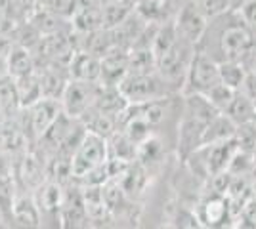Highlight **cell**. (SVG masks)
<instances>
[{"label": "cell", "mask_w": 256, "mask_h": 229, "mask_svg": "<svg viewBox=\"0 0 256 229\" xmlns=\"http://www.w3.org/2000/svg\"><path fill=\"white\" fill-rule=\"evenodd\" d=\"M118 90L122 92V96L130 105L168 98V84L157 73H148V75L128 73L124 80L118 84Z\"/></svg>", "instance_id": "obj_1"}, {"label": "cell", "mask_w": 256, "mask_h": 229, "mask_svg": "<svg viewBox=\"0 0 256 229\" xmlns=\"http://www.w3.org/2000/svg\"><path fill=\"white\" fill-rule=\"evenodd\" d=\"M109 161V147H107V140L96 134H86L82 143L76 147L71 159V166H73V180H80L84 178L88 172L96 170L98 166L106 164Z\"/></svg>", "instance_id": "obj_2"}, {"label": "cell", "mask_w": 256, "mask_h": 229, "mask_svg": "<svg viewBox=\"0 0 256 229\" xmlns=\"http://www.w3.org/2000/svg\"><path fill=\"white\" fill-rule=\"evenodd\" d=\"M254 44H256V38L254 34H252V31L237 15V21L232 23L230 27H226L224 31H222V34H220V50L224 54L222 61L243 63L246 55L250 54V50L254 48Z\"/></svg>", "instance_id": "obj_3"}, {"label": "cell", "mask_w": 256, "mask_h": 229, "mask_svg": "<svg viewBox=\"0 0 256 229\" xmlns=\"http://www.w3.org/2000/svg\"><path fill=\"white\" fill-rule=\"evenodd\" d=\"M193 54H195V50H193L192 44L184 42L180 38L166 54L160 55L159 59H157V75H159L168 86H170V84H176L180 78L188 76Z\"/></svg>", "instance_id": "obj_4"}, {"label": "cell", "mask_w": 256, "mask_h": 229, "mask_svg": "<svg viewBox=\"0 0 256 229\" xmlns=\"http://www.w3.org/2000/svg\"><path fill=\"white\" fill-rule=\"evenodd\" d=\"M65 186L46 180L42 186L34 191V203L40 212V226L54 224L56 228H64L62 224V210H64Z\"/></svg>", "instance_id": "obj_5"}, {"label": "cell", "mask_w": 256, "mask_h": 229, "mask_svg": "<svg viewBox=\"0 0 256 229\" xmlns=\"http://www.w3.org/2000/svg\"><path fill=\"white\" fill-rule=\"evenodd\" d=\"M98 82H80V80H69L62 96V109L67 117L80 120L86 115V111L94 107L96 99Z\"/></svg>", "instance_id": "obj_6"}, {"label": "cell", "mask_w": 256, "mask_h": 229, "mask_svg": "<svg viewBox=\"0 0 256 229\" xmlns=\"http://www.w3.org/2000/svg\"><path fill=\"white\" fill-rule=\"evenodd\" d=\"M64 113L62 109V101L58 99H40L36 101L32 107L25 109L27 115V124H29V134H31L32 142H38L46 132L50 130L58 117Z\"/></svg>", "instance_id": "obj_7"}, {"label": "cell", "mask_w": 256, "mask_h": 229, "mask_svg": "<svg viewBox=\"0 0 256 229\" xmlns=\"http://www.w3.org/2000/svg\"><path fill=\"white\" fill-rule=\"evenodd\" d=\"M188 80L192 84L193 92L206 94L210 88L220 82L218 61H214L206 52H195L188 71Z\"/></svg>", "instance_id": "obj_8"}, {"label": "cell", "mask_w": 256, "mask_h": 229, "mask_svg": "<svg viewBox=\"0 0 256 229\" xmlns=\"http://www.w3.org/2000/svg\"><path fill=\"white\" fill-rule=\"evenodd\" d=\"M206 27H208V19L199 11V8L193 2H188L178 11L176 29H178V34H180V38L184 42L197 46L204 36V33H206Z\"/></svg>", "instance_id": "obj_9"}, {"label": "cell", "mask_w": 256, "mask_h": 229, "mask_svg": "<svg viewBox=\"0 0 256 229\" xmlns=\"http://www.w3.org/2000/svg\"><path fill=\"white\" fill-rule=\"evenodd\" d=\"M197 218L203 224L204 229H224L228 224H237L232 222L230 214V205H228V197L226 195H210L201 203V208L197 212Z\"/></svg>", "instance_id": "obj_10"}, {"label": "cell", "mask_w": 256, "mask_h": 229, "mask_svg": "<svg viewBox=\"0 0 256 229\" xmlns=\"http://www.w3.org/2000/svg\"><path fill=\"white\" fill-rule=\"evenodd\" d=\"M29 136L23 132L18 119H4L0 124V149L8 157H22L29 151Z\"/></svg>", "instance_id": "obj_11"}, {"label": "cell", "mask_w": 256, "mask_h": 229, "mask_svg": "<svg viewBox=\"0 0 256 229\" xmlns=\"http://www.w3.org/2000/svg\"><path fill=\"white\" fill-rule=\"evenodd\" d=\"M18 174L25 187H29L32 191H36L48 180L46 176V159L40 157L38 151H29L20 157L18 163Z\"/></svg>", "instance_id": "obj_12"}, {"label": "cell", "mask_w": 256, "mask_h": 229, "mask_svg": "<svg viewBox=\"0 0 256 229\" xmlns=\"http://www.w3.org/2000/svg\"><path fill=\"white\" fill-rule=\"evenodd\" d=\"M71 31L78 34H88L104 29V13L102 4L96 0H80L75 15L71 19Z\"/></svg>", "instance_id": "obj_13"}, {"label": "cell", "mask_w": 256, "mask_h": 229, "mask_svg": "<svg viewBox=\"0 0 256 229\" xmlns=\"http://www.w3.org/2000/svg\"><path fill=\"white\" fill-rule=\"evenodd\" d=\"M88 220V212L82 199V189L78 186L65 191L64 210H62V224L65 229H82Z\"/></svg>", "instance_id": "obj_14"}, {"label": "cell", "mask_w": 256, "mask_h": 229, "mask_svg": "<svg viewBox=\"0 0 256 229\" xmlns=\"http://www.w3.org/2000/svg\"><path fill=\"white\" fill-rule=\"evenodd\" d=\"M128 75V52L120 48H113L109 54L102 57V75L100 84L104 86H118Z\"/></svg>", "instance_id": "obj_15"}, {"label": "cell", "mask_w": 256, "mask_h": 229, "mask_svg": "<svg viewBox=\"0 0 256 229\" xmlns=\"http://www.w3.org/2000/svg\"><path fill=\"white\" fill-rule=\"evenodd\" d=\"M38 80H40V90H42L44 99H62L65 88L69 84V71L65 67L58 65H44L36 67Z\"/></svg>", "instance_id": "obj_16"}, {"label": "cell", "mask_w": 256, "mask_h": 229, "mask_svg": "<svg viewBox=\"0 0 256 229\" xmlns=\"http://www.w3.org/2000/svg\"><path fill=\"white\" fill-rule=\"evenodd\" d=\"M69 78L80 82H100L102 75V59L88 52H75L69 61Z\"/></svg>", "instance_id": "obj_17"}, {"label": "cell", "mask_w": 256, "mask_h": 229, "mask_svg": "<svg viewBox=\"0 0 256 229\" xmlns=\"http://www.w3.org/2000/svg\"><path fill=\"white\" fill-rule=\"evenodd\" d=\"M128 105L130 103L122 96V92L118 90V86H104V84L98 82L96 99H94V107L98 111H102V113L111 115L117 120H120V117L126 111Z\"/></svg>", "instance_id": "obj_18"}, {"label": "cell", "mask_w": 256, "mask_h": 229, "mask_svg": "<svg viewBox=\"0 0 256 229\" xmlns=\"http://www.w3.org/2000/svg\"><path fill=\"white\" fill-rule=\"evenodd\" d=\"M203 130L204 124L190 119V117L182 120L180 132H178V151L182 153L184 159H190L197 149H201Z\"/></svg>", "instance_id": "obj_19"}, {"label": "cell", "mask_w": 256, "mask_h": 229, "mask_svg": "<svg viewBox=\"0 0 256 229\" xmlns=\"http://www.w3.org/2000/svg\"><path fill=\"white\" fill-rule=\"evenodd\" d=\"M12 218L27 229L40 228V212L32 197L16 195L12 199Z\"/></svg>", "instance_id": "obj_20"}, {"label": "cell", "mask_w": 256, "mask_h": 229, "mask_svg": "<svg viewBox=\"0 0 256 229\" xmlns=\"http://www.w3.org/2000/svg\"><path fill=\"white\" fill-rule=\"evenodd\" d=\"M235 130L237 124L230 117H226L224 113L218 115L214 120H210L203 130V138H201V147L206 145H216V143L230 142L235 138Z\"/></svg>", "instance_id": "obj_21"}, {"label": "cell", "mask_w": 256, "mask_h": 229, "mask_svg": "<svg viewBox=\"0 0 256 229\" xmlns=\"http://www.w3.org/2000/svg\"><path fill=\"white\" fill-rule=\"evenodd\" d=\"M218 115H222V113L214 107L204 94L192 92V94L186 98V117H190V119L197 120V122H201V124L206 126V124H208L210 120L216 119Z\"/></svg>", "instance_id": "obj_22"}, {"label": "cell", "mask_w": 256, "mask_h": 229, "mask_svg": "<svg viewBox=\"0 0 256 229\" xmlns=\"http://www.w3.org/2000/svg\"><path fill=\"white\" fill-rule=\"evenodd\" d=\"M6 63H8V75L12 78H22L36 71V61L31 50L23 48V46H14L12 52L6 55Z\"/></svg>", "instance_id": "obj_23"}, {"label": "cell", "mask_w": 256, "mask_h": 229, "mask_svg": "<svg viewBox=\"0 0 256 229\" xmlns=\"http://www.w3.org/2000/svg\"><path fill=\"white\" fill-rule=\"evenodd\" d=\"M80 122L84 124V128L90 134H96L109 140L115 132L118 130V120L111 115H106L102 111H98L96 107H92L90 111H86V115L80 119Z\"/></svg>", "instance_id": "obj_24"}, {"label": "cell", "mask_w": 256, "mask_h": 229, "mask_svg": "<svg viewBox=\"0 0 256 229\" xmlns=\"http://www.w3.org/2000/svg\"><path fill=\"white\" fill-rule=\"evenodd\" d=\"M166 105L168 101L166 99H160V101H150V103H136V105H128L126 111L122 113V119L128 117H134V119L146 120L151 126H157L160 120L164 119V113H166ZM118 120V122H120Z\"/></svg>", "instance_id": "obj_25"}, {"label": "cell", "mask_w": 256, "mask_h": 229, "mask_svg": "<svg viewBox=\"0 0 256 229\" xmlns=\"http://www.w3.org/2000/svg\"><path fill=\"white\" fill-rule=\"evenodd\" d=\"M107 147H109V159L122 161V163H136L138 159V145L120 128L107 140Z\"/></svg>", "instance_id": "obj_26"}, {"label": "cell", "mask_w": 256, "mask_h": 229, "mask_svg": "<svg viewBox=\"0 0 256 229\" xmlns=\"http://www.w3.org/2000/svg\"><path fill=\"white\" fill-rule=\"evenodd\" d=\"M128 73H136V75L157 73V57L151 46H134L128 52Z\"/></svg>", "instance_id": "obj_27"}, {"label": "cell", "mask_w": 256, "mask_h": 229, "mask_svg": "<svg viewBox=\"0 0 256 229\" xmlns=\"http://www.w3.org/2000/svg\"><path fill=\"white\" fill-rule=\"evenodd\" d=\"M180 40V34L176 29V21H164L155 27V33H153V40H151V50L155 57L159 59L160 55H164L170 50L174 44Z\"/></svg>", "instance_id": "obj_28"}, {"label": "cell", "mask_w": 256, "mask_h": 229, "mask_svg": "<svg viewBox=\"0 0 256 229\" xmlns=\"http://www.w3.org/2000/svg\"><path fill=\"white\" fill-rule=\"evenodd\" d=\"M0 109L6 119H18V115L23 111L20 96H18V88H16V80L12 76L0 78Z\"/></svg>", "instance_id": "obj_29"}, {"label": "cell", "mask_w": 256, "mask_h": 229, "mask_svg": "<svg viewBox=\"0 0 256 229\" xmlns=\"http://www.w3.org/2000/svg\"><path fill=\"white\" fill-rule=\"evenodd\" d=\"M14 80H16L18 96H20V103L23 109H29L36 101L42 99V90H40V80H38L36 71L27 76H22V78H14Z\"/></svg>", "instance_id": "obj_30"}, {"label": "cell", "mask_w": 256, "mask_h": 229, "mask_svg": "<svg viewBox=\"0 0 256 229\" xmlns=\"http://www.w3.org/2000/svg\"><path fill=\"white\" fill-rule=\"evenodd\" d=\"M170 0H140L136 4V13L150 25H160L168 21Z\"/></svg>", "instance_id": "obj_31"}, {"label": "cell", "mask_w": 256, "mask_h": 229, "mask_svg": "<svg viewBox=\"0 0 256 229\" xmlns=\"http://www.w3.org/2000/svg\"><path fill=\"white\" fill-rule=\"evenodd\" d=\"M136 10L134 0H120V2H109L102 4V13H104V29H115L126 17H130Z\"/></svg>", "instance_id": "obj_32"}, {"label": "cell", "mask_w": 256, "mask_h": 229, "mask_svg": "<svg viewBox=\"0 0 256 229\" xmlns=\"http://www.w3.org/2000/svg\"><path fill=\"white\" fill-rule=\"evenodd\" d=\"M120 182V187L124 191L126 197H138L144 187L148 184V176H146V166H142L140 163H132L126 168V172L117 178Z\"/></svg>", "instance_id": "obj_33"}, {"label": "cell", "mask_w": 256, "mask_h": 229, "mask_svg": "<svg viewBox=\"0 0 256 229\" xmlns=\"http://www.w3.org/2000/svg\"><path fill=\"white\" fill-rule=\"evenodd\" d=\"M256 113V103L250 98H246L243 92H237L235 94L234 101L230 103V107L226 109V117L234 120L235 124H246V122H252Z\"/></svg>", "instance_id": "obj_34"}, {"label": "cell", "mask_w": 256, "mask_h": 229, "mask_svg": "<svg viewBox=\"0 0 256 229\" xmlns=\"http://www.w3.org/2000/svg\"><path fill=\"white\" fill-rule=\"evenodd\" d=\"M218 69H220V82L230 86L235 92H239L243 88L246 76H248L245 65L237 63V61H220Z\"/></svg>", "instance_id": "obj_35"}, {"label": "cell", "mask_w": 256, "mask_h": 229, "mask_svg": "<svg viewBox=\"0 0 256 229\" xmlns=\"http://www.w3.org/2000/svg\"><path fill=\"white\" fill-rule=\"evenodd\" d=\"M82 199H84V207L86 212H88V218H104L109 208L106 205V199H104V193H102V187H82Z\"/></svg>", "instance_id": "obj_36"}, {"label": "cell", "mask_w": 256, "mask_h": 229, "mask_svg": "<svg viewBox=\"0 0 256 229\" xmlns=\"http://www.w3.org/2000/svg\"><path fill=\"white\" fill-rule=\"evenodd\" d=\"M235 143L239 147V151L250 153L256 157V126L252 122L246 124H239L235 130Z\"/></svg>", "instance_id": "obj_37"}, {"label": "cell", "mask_w": 256, "mask_h": 229, "mask_svg": "<svg viewBox=\"0 0 256 229\" xmlns=\"http://www.w3.org/2000/svg\"><path fill=\"white\" fill-rule=\"evenodd\" d=\"M235 94H237L235 90H232V88L222 84V82H218V84L210 88L204 96L208 98V101H210V103H212L214 107L220 111V113H226V109L230 107V103L234 101Z\"/></svg>", "instance_id": "obj_38"}, {"label": "cell", "mask_w": 256, "mask_h": 229, "mask_svg": "<svg viewBox=\"0 0 256 229\" xmlns=\"http://www.w3.org/2000/svg\"><path fill=\"white\" fill-rule=\"evenodd\" d=\"M78 4H80V0H46V2H42V6L50 13H54L56 17H60L67 23H71Z\"/></svg>", "instance_id": "obj_39"}, {"label": "cell", "mask_w": 256, "mask_h": 229, "mask_svg": "<svg viewBox=\"0 0 256 229\" xmlns=\"http://www.w3.org/2000/svg\"><path fill=\"white\" fill-rule=\"evenodd\" d=\"M160 153H162V145H160V142L155 136H151L150 140H146L144 143L138 145V159H136V163H140L142 166H148L150 163L159 161Z\"/></svg>", "instance_id": "obj_40"}, {"label": "cell", "mask_w": 256, "mask_h": 229, "mask_svg": "<svg viewBox=\"0 0 256 229\" xmlns=\"http://www.w3.org/2000/svg\"><path fill=\"white\" fill-rule=\"evenodd\" d=\"M102 193H104V199H106V205L109 210H115L122 203V199L126 197L117 178L107 180L106 184H104V187H102Z\"/></svg>", "instance_id": "obj_41"}, {"label": "cell", "mask_w": 256, "mask_h": 229, "mask_svg": "<svg viewBox=\"0 0 256 229\" xmlns=\"http://www.w3.org/2000/svg\"><path fill=\"white\" fill-rule=\"evenodd\" d=\"M192 2L199 8V11L206 19H212V17H218L226 11H230L228 0H192Z\"/></svg>", "instance_id": "obj_42"}, {"label": "cell", "mask_w": 256, "mask_h": 229, "mask_svg": "<svg viewBox=\"0 0 256 229\" xmlns=\"http://www.w3.org/2000/svg\"><path fill=\"white\" fill-rule=\"evenodd\" d=\"M239 17H241V21L245 23L246 27L252 31V34H254L256 38V0H248V2H245L243 6H241V10L235 11Z\"/></svg>", "instance_id": "obj_43"}, {"label": "cell", "mask_w": 256, "mask_h": 229, "mask_svg": "<svg viewBox=\"0 0 256 229\" xmlns=\"http://www.w3.org/2000/svg\"><path fill=\"white\" fill-rule=\"evenodd\" d=\"M14 166H12V159L6 153L0 149V182H6L12 178Z\"/></svg>", "instance_id": "obj_44"}, {"label": "cell", "mask_w": 256, "mask_h": 229, "mask_svg": "<svg viewBox=\"0 0 256 229\" xmlns=\"http://www.w3.org/2000/svg\"><path fill=\"white\" fill-rule=\"evenodd\" d=\"M14 2H16V4L22 8V11L27 15V17H29V13H31L36 6H38V0H14Z\"/></svg>", "instance_id": "obj_45"}, {"label": "cell", "mask_w": 256, "mask_h": 229, "mask_svg": "<svg viewBox=\"0 0 256 229\" xmlns=\"http://www.w3.org/2000/svg\"><path fill=\"white\" fill-rule=\"evenodd\" d=\"M248 184H250V197L256 199V166L254 170L250 172V176H248Z\"/></svg>", "instance_id": "obj_46"}, {"label": "cell", "mask_w": 256, "mask_h": 229, "mask_svg": "<svg viewBox=\"0 0 256 229\" xmlns=\"http://www.w3.org/2000/svg\"><path fill=\"white\" fill-rule=\"evenodd\" d=\"M248 2V0H228V4H230V11H237L241 10V6Z\"/></svg>", "instance_id": "obj_47"}, {"label": "cell", "mask_w": 256, "mask_h": 229, "mask_svg": "<svg viewBox=\"0 0 256 229\" xmlns=\"http://www.w3.org/2000/svg\"><path fill=\"white\" fill-rule=\"evenodd\" d=\"M4 76H10L8 75V63H6V57L0 55V78H4Z\"/></svg>", "instance_id": "obj_48"}, {"label": "cell", "mask_w": 256, "mask_h": 229, "mask_svg": "<svg viewBox=\"0 0 256 229\" xmlns=\"http://www.w3.org/2000/svg\"><path fill=\"white\" fill-rule=\"evenodd\" d=\"M235 229H256V224H248V222H243V220H237Z\"/></svg>", "instance_id": "obj_49"}, {"label": "cell", "mask_w": 256, "mask_h": 229, "mask_svg": "<svg viewBox=\"0 0 256 229\" xmlns=\"http://www.w3.org/2000/svg\"><path fill=\"white\" fill-rule=\"evenodd\" d=\"M4 222V212H2V207H0V224Z\"/></svg>", "instance_id": "obj_50"}, {"label": "cell", "mask_w": 256, "mask_h": 229, "mask_svg": "<svg viewBox=\"0 0 256 229\" xmlns=\"http://www.w3.org/2000/svg\"><path fill=\"white\" fill-rule=\"evenodd\" d=\"M4 119H6V117H4V113H2V109H0V124L4 122Z\"/></svg>", "instance_id": "obj_51"}, {"label": "cell", "mask_w": 256, "mask_h": 229, "mask_svg": "<svg viewBox=\"0 0 256 229\" xmlns=\"http://www.w3.org/2000/svg\"><path fill=\"white\" fill-rule=\"evenodd\" d=\"M252 124L256 126V113H254V119H252Z\"/></svg>", "instance_id": "obj_52"}, {"label": "cell", "mask_w": 256, "mask_h": 229, "mask_svg": "<svg viewBox=\"0 0 256 229\" xmlns=\"http://www.w3.org/2000/svg\"><path fill=\"white\" fill-rule=\"evenodd\" d=\"M42 2H46V0H38V4H42Z\"/></svg>", "instance_id": "obj_53"}]
</instances>
